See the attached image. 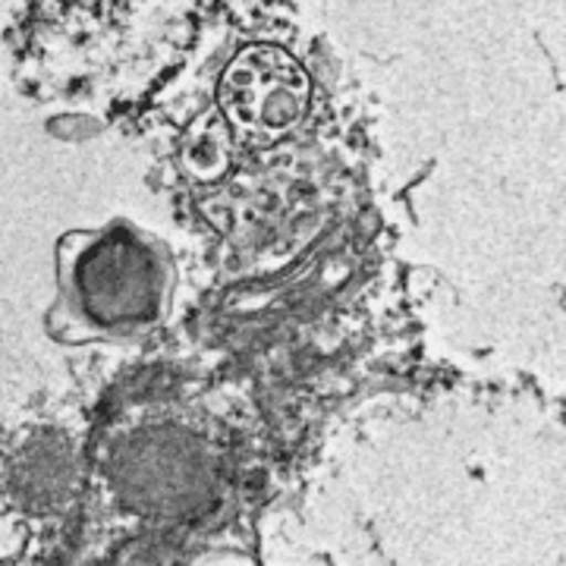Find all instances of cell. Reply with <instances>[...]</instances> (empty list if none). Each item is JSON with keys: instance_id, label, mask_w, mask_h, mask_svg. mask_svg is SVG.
I'll return each instance as SVG.
<instances>
[{"instance_id": "obj_1", "label": "cell", "mask_w": 566, "mask_h": 566, "mask_svg": "<svg viewBox=\"0 0 566 566\" xmlns=\"http://www.w3.org/2000/svg\"><path fill=\"white\" fill-rule=\"evenodd\" d=\"M177 271L155 237L133 223L73 230L57 243V303L48 327L57 340H126L167 315Z\"/></svg>"}, {"instance_id": "obj_2", "label": "cell", "mask_w": 566, "mask_h": 566, "mask_svg": "<svg viewBox=\"0 0 566 566\" xmlns=\"http://www.w3.org/2000/svg\"><path fill=\"white\" fill-rule=\"evenodd\" d=\"M98 472L120 510L139 516H177L202 501L208 453L192 434L174 424H142L107 438Z\"/></svg>"}, {"instance_id": "obj_3", "label": "cell", "mask_w": 566, "mask_h": 566, "mask_svg": "<svg viewBox=\"0 0 566 566\" xmlns=\"http://www.w3.org/2000/svg\"><path fill=\"white\" fill-rule=\"evenodd\" d=\"M312 80L283 48L252 44L223 70L218 107L230 133L249 145H274L303 120Z\"/></svg>"}, {"instance_id": "obj_4", "label": "cell", "mask_w": 566, "mask_h": 566, "mask_svg": "<svg viewBox=\"0 0 566 566\" xmlns=\"http://www.w3.org/2000/svg\"><path fill=\"white\" fill-rule=\"evenodd\" d=\"M230 126L223 123V117L211 114L202 120V136L192 129V139L186 145V164L202 177V180H211L227 170L230 164Z\"/></svg>"}]
</instances>
